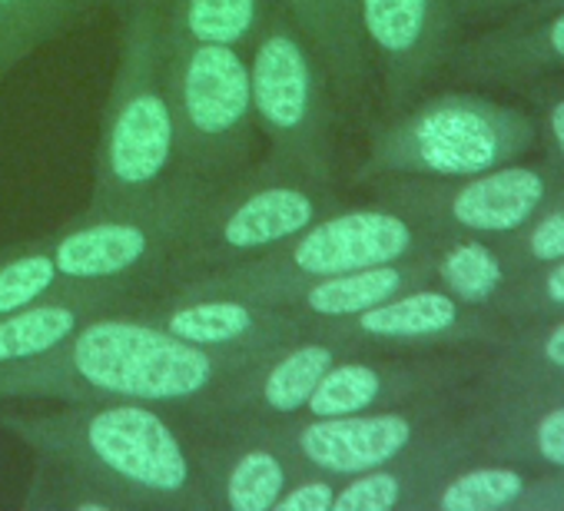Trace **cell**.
I'll return each instance as SVG.
<instances>
[{
	"label": "cell",
	"instance_id": "6da1fadb",
	"mask_svg": "<svg viewBox=\"0 0 564 511\" xmlns=\"http://www.w3.org/2000/svg\"><path fill=\"white\" fill-rule=\"evenodd\" d=\"M272 352H213L143 319L133 306L87 319L57 349L0 369L4 402H150L239 415Z\"/></svg>",
	"mask_w": 564,
	"mask_h": 511
},
{
	"label": "cell",
	"instance_id": "7a4b0ae2",
	"mask_svg": "<svg viewBox=\"0 0 564 511\" xmlns=\"http://www.w3.org/2000/svg\"><path fill=\"white\" fill-rule=\"evenodd\" d=\"M0 428L31 455L70 461L137 501L140 511H209L196 465L189 409L150 402H54L51 409L0 405Z\"/></svg>",
	"mask_w": 564,
	"mask_h": 511
},
{
	"label": "cell",
	"instance_id": "3957f363",
	"mask_svg": "<svg viewBox=\"0 0 564 511\" xmlns=\"http://www.w3.org/2000/svg\"><path fill=\"white\" fill-rule=\"evenodd\" d=\"M120 64L107 94L84 213L130 209L150 199L176 163L170 107V0H117Z\"/></svg>",
	"mask_w": 564,
	"mask_h": 511
},
{
	"label": "cell",
	"instance_id": "277c9868",
	"mask_svg": "<svg viewBox=\"0 0 564 511\" xmlns=\"http://www.w3.org/2000/svg\"><path fill=\"white\" fill-rule=\"evenodd\" d=\"M252 113L265 143V160L316 183H336V123L339 100L333 80L300 31L293 14L272 8L246 47Z\"/></svg>",
	"mask_w": 564,
	"mask_h": 511
},
{
	"label": "cell",
	"instance_id": "5b68a950",
	"mask_svg": "<svg viewBox=\"0 0 564 511\" xmlns=\"http://www.w3.org/2000/svg\"><path fill=\"white\" fill-rule=\"evenodd\" d=\"M333 209H339L336 186L306 180L259 156L242 176L206 196L186 239L170 256L156 293L173 290L189 276L256 260Z\"/></svg>",
	"mask_w": 564,
	"mask_h": 511
},
{
	"label": "cell",
	"instance_id": "8992f818",
	"mask_svg": "<svg viewBox=\"0 0 564 511\" xmlns=\"http://www.w3.org/2000/svg\"><path fill=\"white\" fill-rule=\"evenodd\" d=\"M170 107L173 173L219 186L259 160L246 51L189 41L170 21Z\"/></svg>",
	"mask_w": 564,
	"mask_h": 511
},
{
	"label": "cell",
	"instance_id": "52a82bcc",
	"mask_svg": "<svg viewBox=\"0 0 564 511\" xmlns=\"http://www.w3.org/2000/svg\"><path fill=\"white\" fill-rule=\"evenodd\" d=\"M213 189L216 183L173 173L150 199L130 209L84 213L47 232L57 276L67 283H133L156 293L170 256Z\"/></svg>",
	"mask_w": 564,
	"mask_h": 511
},
{
	"label": "cell",
	"instance_id": "ba28073f",
	"mask_svg": "<svg viewBox=\"0 0 564 511\" xmlns=\"http://www.w3.org/2000/svg\"><path fill=\"white\" fill-rule=\"evenodd\" d=\"M415 246H419L415 226L399 209H386V206L343 209L339 206L319 216L303 232H296L290 242L256 256V260L189 276L176 283L173 293L239 296V300L262 303L272 290L286 283L409 260Z\"/></svg>",
	"mask_w": 564,
	"mask_h": 511
},
{
	"label": "cell",
	"instance_id": "9c48e42d",
	"mask_svg": "<svg viewBox=\"0 0 564 511\" xmlns=\"http://www.w3.org/2000/svg\"><path fill=\"white\" fill-rule=\"evenodd\" d=\"M505 153L501 123L468 100H435L372 137L362 173L478 176Z\"/></svg>",
	"mask_w": 564,
	"mask_h": 511
},
{
	"label": "cell",
	"instance_id": "30bf717a",
	"mask_svg": "<svg viewBox=\"0 0 564 511\" xmlns=\"http://www.w3.org/2000/svg\"><path fill=\"white\" fill-rule=\"evenodd\" d=\"M143 319L170 336L213 352H275L313 333V323L282 309L239 296L153 293L133 306Z\"/></svg>",
	"mask_w": 564,
	"mask_h": 511
},
{
	"label": "cell",
	"instance_id": "8fae6325",
	"mask_svg": "<svg viewBox=\"0 0 564 511\" xmlns=\"http://www.w3.org/2000/svg\"><path fill=\"white\" fill-rule=\"evenodd\" d=\"M259 425L286 448L300 468L349 478L402 458L415 442V422L395 409L352 415H293L259 418Z\"/></svg>",
	"mask_w": 564,
	"mask_h": 511
},
{
	"label": "cell",
	"instance_id": "7c38bea8",
	"mask_svg": "<svg viewBox=\"0 0 564 511\" xmlns=\"http://www.w3.org/2000/svg\"><path fill=\"white\" fill-rule=\"evenodd\" d=\"M143 296H150V293L133 283H67V280H61L41 300H34L8 316H0V369L57 349L87 319L110 313V309L137 306Z\"/></svg>",
	"mask_w": 564,
	"mask_h": 511
},
{
	"label": "cell",
	"instance_id": "4fadbf2b",
	"mask_svg": "<svg viewBox=\"0 0 564 511\" xmlns=\"http://www.w3.org/2000/svg\"><path fill=\"white\" fill-rule=\"evenodd\" d=\"M349 356L339 343H333L323 333H310L290 346L275 349L269 359L259 362L246 409L239 415L252 418H293L306 415V405L313 392L319 389L323 376Z\"/></svg>",
	"mask_w": 564,
	"mask_h": 511
},
{
	"label": "cell",
	"instance_id": "5bb4252c",
	"mask_svg": "<svg viewBox=\"0 0 564 511\" xmlns=\"http://www.w3.org/2000/svg\"><path fill=\"white\" fill-rule=\"evenodd\" d=\"M412 286V270L399 263H382V267H366L352 273H333V276H316V280H300L272 290L262 303L265 306H282L310 323H336L359 316Z\"/></svg>",
	"mask_w": 564,
	"mask_h": 511
},
{
	"label": "cell",
	"instance_id": "9a60e30c",
	"mask_svg": "<svg viewBox=\"0 0 564 511\" xmlns=\"http://www.w3.org/2000/svg\"><path fill=\"white\" fill-rule=\"evenodd\" d=\"M319 54L339 110L356 104L366 90V47L359 34V0H279Z\"/></svg>",
	"mask_w": 564,
	"mask_h": 511
},
{
	"label": "cell",
	"instance_id": "2e32d148",
	"mask_svg": "<svg viewBox=\"0 0 564 511\" xmlns=\"http://www.w3.org/2000/svg\"><path fill=\"white\" fill-rule=\"evenodd\" d=\"M432 28L435 0H359L362 47L379 57L392 94H402L422 70Z\"/></svg>",
	"mask_w": 564,
	"mask_h": 511
},
{
	"label": "cell",
	"instance_id": "e0dca14e",
	"mask_svg": "<svg viewBox=\"0 0 564 511\" xmlns=\"http://www.w3.org/2000/svg\"><path fill=\"white\" fill-rule=\"evenodd\" d=\"M544 180L524 166H501L471 176L448 199V216L475 232H508L518 229L541 203Z\"/></svg>",
	"mask_w": 564,
	"mask_h": 511
},
{
	"label": "cell",
	"instance_id": "ac0fdd59",
	"mask_svg": "<svg viewBox=\"0 0 564 511\" xmlns=\"http://www.w3.org/2000/svg\"><path fill=\"white\" fill-rule=\"evenodd\" d=\"M21 504L28 511H140L130 494L104 478L44 455H34L31 485Z\"/></svg>",
	"mask_w": 564,
	"mask_h": 511
},
{
	"label": "cell",
	"instance_id": "d6986e66",
	"mask_svg": "<svg viewBox=\"0 0 564 511\" xmlns=\"http://www.w3.org/2000/svg\"><path fill=\"white\" fill-rule=\"evenodd\" d=\"M269 8L272 0H170V21L189 41L246 51Z\"/></svg>",
	"mask_w": 564,
	"mask_h": 511
},
{
	"label": "cell",
	"instance_id": "ffe728a7",
	"mask_svg": "<svg viewBox=\"0 0 564 511\" xmlns=\"http://www.w3.org/2000/svg\"><path fill=\"white\" fill-rule=\"evenodd\" d=\"M57 283L61 276L51 256V236L0 246V316L41 300Z\"/></svg>",
	"mask_w": 564,
	"mask_h": 511
},
{
	"label": "cell",
	"instance_id": "44dd1931",
	"mask_svg": "<svg viewBox=\"0 0 564 511\" xmlns=\"http://www.w3.org/2000/svg\"><path fill=\"white\" fill-rule=\"evenodd\" d=\"M438 276L458 303L478 306L495 296V290L501 283V263H498V256L481 242H458L442 256Z\"/></svg>",
	"mask_w": 564,
	"mask_h": 511
},
{
	"label": "cell",
	"instance_id": "7402d4cb",
	"mask_svg": "<svg viewBox=\"0 0 564 511\" xmlns=\"http://www.w3.org/2000/svg\"><path fill=\"white\" fill-rule=\"evenodd\" d=\"M524 491V478L514 468H471L452 478L435 504L442 511H495L511 504Z\"/></svg>",
	"mask_w": 564,
	"mask_h": 511
},
{
	"label": "cell",
	"instance_id": "603a6c76",
	"mask_svg": "<svg viewBox=\"0 0 564 511\" xmlns=\"http://www.w3.org/2000/svg\"><path fill=\"white\" fill-rule=\"evenodd\" d=\"M339 485H343V478H336V475L300 468V475L290 481V488L275 498L272 511H333Z\"/></svg>",
	"mask_w": 564,
	"mask_h": 511
},
{
	"label": "cell",
	"instance_id": "cb8c5ba5",
	"mask_svg": "<svg viewBox=\"0 0 564 511\" xmlns=\"http://www.w3.org/2000/svg\"><path fill=\"white\" fill-rule=\"evenodd\" d=\"M80 18H84L80 0H34V4H31V18H28V34H24L28 57L37 47H44L47 41H54L57 34H64Z\"/></svg>",
	"mask_w": 564,
	"mask_h": 511
},
{
	"label": "cell",
	"instance_id": "d4e9b609",
	"mask_svg": "<svg viewBox=\"0 0 564 511\" xmlns=\"http://www.w3.org/2000/svg\"><path fill=\"white\" fill-rule=\"evenodd\" d=\"M34 0H0V80H4L24 57V34Z\"/></svg>",
	"mask_w": 564,
	"mask_h": 511
},
{
	"label": "cell",
	"instance_id": "484cf974",
	"mask_svg": "<svg viewBox=\"0 0 564 511\" xmlns=\"http://www.w3.org/2000/svg\"><path fill=\"white\" fill-rule=\"evenodd\" d=\"M531 252L538 256V260H561L564 256V213H554L547 216L544 222L534 226L531 232Z\"/></svg>",
	"mask_w": 564,
	"mask_h": 511
},
{
	"label": "cell",
	"instance_id": "4316f807",
	"mask_svg": "<svg viewBox=\"0 0 564 511\" xmlns=\"http://www.w3.org/2000/svg\"><path fill=\"white\" fill-rule=\"evenodd\" d=\"M538 448L551 465L564 468V405L551 409L541 422H538Z\"/></svg>",
	"mask_w": 564,
	"mask_h": 511
},
{
	"label": "cell",
	"instance_id": "83f0119b",
	"mask_svg": "<svg viewBox=\"0 0 564 511\" xmlns=\"http://www.w3.org/2000/svg\"><path fill=\"white\" fill-rule=\"evenodd\" d=\"M544 293H547V300H554V303H561V306H564V256H561V263L547 273V280H544Z\"/></svg>",
	"mask_w": 564,
	"mask_h": 511
},
{
	"label": "cell",
	"instance_id": "f1b7e54d",
	"mask_svg": "<svg viewBox=\"0 0 564 511\" xmlns=\"http://www.w3.org/2000/svg\"><path fill=\"white\" fill-rule=\"evenodd\" d=\"M544 356H547V362L564 366V323H561V326H554V333L547 336V343H544Z\"/></svg>",
	"mask_w": 564,
	"mask_h": 511
},
{
	"label": "cell",
	"instance_id": "f546056e",
	"mask_svg": "<svg viewBox=\"0 0 564 511\" xmlns=\"http://www.w3.org/2000/svg\"><path fill=\"white\" fill-rule=\"evenodd\" d=\"M547 44H551V51H554L557 57H564V14L551 24V31H547Z\"/></svg>",
	"mask_w": 564,
	"mask_h": 511
},
{
	"label": "cell",
	"instance_id": "4dcf8cb0",
	"mask_svg": "<svg viewBox=\"0 0 564 511\" xmlns=\"http://www.w3.org/2000/svg\"><path fill=\"white\" fill-rule=\"evenodd\" d=\"M551 133H554V140H557V146L564 153V100L551 110Z\"/></svg>",
	"mask_w": 564,
	"mask_h": 511
},
{
	"label": "cell",
	"instance_id": "1f68e13d",
	"mask_svg": "<svg viewBox=\"0 0 564 511\" xmlns=\"http://www.w3.org/2000/svg\"><path fill=\"white\" fill-rule=\"evenodd\" d=\"M104 4H110V8H113L117 0H80V11H84V14H90V11H97V8H104Z\"/></svg>",
	"mask_w": 564,
	"mask_h": 511
}]
</instances>
